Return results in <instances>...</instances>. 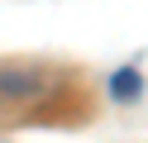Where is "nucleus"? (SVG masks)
Wrapping results in <instances>:
<instances>
[{
  "label": "nucleus",
  "instance_id": "obj_1",
  "mask_svg": "<svg viewBox=\"0 0 148 143\" xmlns=\"http://www.w3.org/2000/svg\"><path fill=\"white\" fill-rule=\"evenodd\" d=\"M110 86H115L119 100H129V95H138V72H115V81H110Z\"/></svg>",
  "mask_w": 148,
  "mask_h": 143
}]
</instances>
